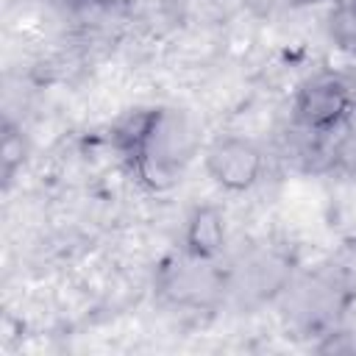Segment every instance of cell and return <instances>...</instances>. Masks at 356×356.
I'll use <instances>...</instances> for the list:
<instances>
[{"mask_svg":"<svg viewBox=\"0 0 356 356\" xmlns=\"http://www.w3.org/2000/svg\"><path fill=\"white\" fill-rule=\"evenodd\" d=\"M206 170H209V175L220 186L239 192V189H248L259 178L261 156H259V150L248 139L225 136V139H217L209 147V153H206Z\"/></svg>","mask_w":356,"mask_h":356,"instance_id":"obj_1","label":"cell"},{"mask_svg":"<svg viewBox=\"0 0 356 356\" xmlns=\"http://www.w3.org/2000/svg\"><path fill=\"white\" fill-rule=\"evenodd\" d=\"M225 239V217L217 206H200L186 225V248L197 259H211L220 253Z\"/></svg>","mask_w":356,"mask_h":356,"instance_id":"obj_2","label":"cell"},{"mask_svg":"<svg viewBox=\"0 0 356 356\" xmlns=\"http://www.w3.org/2000/svg\"><path fill=\"white\" fill-rule=\"evenodd\" d=\"M334 89H337V86H331V83H328V86H314V89L309 92V103H306L303 108L309 111V117H312V120H317L320 114H325V117H328L331 111L337 114V108H339V95H337Z\"/></svg>","mask_w":356,"mask_h":356,"instance_id":"obj_3","label":"cell"},{"mask_svg":"<svg viewBox=\"0 0 356 356\" xmlns=\"http://www.w3.org/2000/svg\"><path fill=\"white\" fill-rule=\"evenodd\" d=\"M97 3H103V6H128L131 0H97Z\"/></svg>","mask_w":356,"mask_h":356,"instance_id":"obj_4","label":"cell"}]
</instances>
